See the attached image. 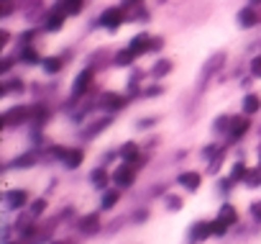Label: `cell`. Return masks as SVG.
Returning <instances> with one entry per match:
<instances>
[{
    "label": "cell",
    "instance_id": "obj_9",
    "mask_svg": "<svg viewBox=\"0 0 261 244\" xmlns=\"http://www.w3.org/2000/svg\"><path fill=\"white\" fill-rule=\"evenodd\" d=\"M248 126H251V124H248V118H246V116H243V118H230L228 131H230V137H233V139H241V137L248 131Z\"/></svg>",
    "mask_w": 261,
    "mask_h": 244
},
{
    "label": "cell",
    "instance_id": "obj_24",
    "mask_svg": "<svg viewBox=\"0 0 261 244\" xmlns=\"http://www.w3.org/2000/svg\"><path fill=\"white\" fill-rule=\"evenodd\" d=\"M223 59H225V54H215V57L210 59V64H207V70L202 72V77H210V75H213V72H215V70L220 67V62H223Z\"/></svg>",
    "mask_w": 261,
    "mask_h": 244
},
{
    "label": "cell",
    "instance_id": "obj_29",
    "mask_svg": "<svg viewBox=\"0 0 261 244\" xmlns=\"http://www.w3.org/2000/svg\"><path fill=\"white\" fill-rule=\"evenodd\" d=\"M13 90H23V82H21V80H11L8 85H3V90H0V93L8 95V93H13Z\"/></svg>",
    "mask_w": 261,
    "mask_h": 244
},
{
    "label": "cell",
    "instance_id": "obj_31",
    "mask_svg": "<svg viewBox=\"0 0 261 244\" xmlns=\"http://www.w3.org/2000/svg\"><path fill=\"white\" fill-rule=\"evenodd\" d=\"M251 75L253 77H261V57H253L251 59Z\"/></svg>",
    "mask_w": 261,
    "mask_h": 244
},
{
    "label": "cell",
    "instance_id": "obj_13",
    "mask_svg": "<svg viewBox=\"0 0 261 244\" xmlns=\"http://www.w3.org/2000/svg\"><path fill=\"white\" fill-rule=\"evenodd\" d=\"M238 26H241V29L256 26V13H253V8H243V11L238 13Z\"/></svg>",
    "mask_w": 261,
    "mask_h": 244
},
{
    "label": "cell",
    "instance_id": "obj_33",
    "mask_svg": "<svg viewBox=\"0 0 261 244\" xmlns=\"http://www.w3.org/2000/svg\"><path fill=\"white\" fill-rule=\"evenodd\" d=\"M167 203H169V208H172V211H179V206H182V201H179V198H174V195H169V198H167Z\"/></svg>",
    "mask_w": 261,
    "mask_h": 244
},
{
    "label": "cell",
    "instance_id": "obj_39",
    "mask_svg": "<svg viewBox=\"0 0 261 244\" xmlns=\"http://www.w3.org/2000/svg\"><path fill=\"white\" fill-rule=\"evenodd\" d=\"M248 3H251V6H261V0H248Z\"/></svg>",
    "mask_w": 261,
    "mask_h": 244
},
{
    "label": "cell",
    "instance_id": "obj_32",
    "mask_svg": "<svg viewBox=\"0 0 261 244\" xmlns=\"http://www.w3.org/2000/svg\"><path fill=\"white\" fill-rule=\"evenodd\" d=\"M44 208H46V201H44V198H39V201L34 203V208H31V213H34V216H39V213H44Z\"/></svg>",
    "mask_w": 261,
    "mask_h": 244
},
{
    "label": "cell",
    "instance_id": "obj_18",
    "mask_svg": "<svg viewBox=\"0 0 261 244\" xmlns=\"http://www.w3.org/2000/svg\"><path fill=\"white\" fill-rule=\"evenodd\" d=\"M115 203H118V190H105V193H102V198H100V206H102V211L113 208Z\"/></svg>",
    "mask_w": 261,
    "mask_h": 244
},
{
    "label": "cell",
    "instance_id": "obj_35",
    "mask_svg": "<svg viewBox=\"0 0 261 244\" xmlns=\"http://www.w3.org/2000/svg\"><path fill=\"white\" fill-rule=\"evenodd\" d=\"M11 67H13V59H11V57H6V59H3V64H0V70H3V72H8Z\"/></svg>",
    "mask_w": 261,
    "mask_h": 244
},
{
    "label": "cell",
    "instance_id": "obj_27",
    "mask_svg": "<svg viewBox=\"0 0 261 244\" xmlns=\"http://www.w3.org/2000/svg\"><path fill=\"white\" fill-rule=\"evenodd\" d=\"M36 162V154H23L18 160H13V167H31Z\"/></svg>",
    "mask_w": 261,
    "mask_h": 244
},
{
    "label": "cell",
    "instance_id": "obj_23",
    "mask_svg": "<svg viewBox=\"0 0 261 244\" xmlns=\"http://www.w3.org/2000/svg\"><path fill=\"white\" fill-rule=\"evenodd\" d=\"M21 62H26V64H36V62H41V59H39V54H36V49H31V47H26V49L21 52Z\"/></svg>",
    "mask_w": 261,
    "mask_h": 244
},
{
    "label": "cell",
    "instance_id": "obj_14",
    "mask_svg": "<svg viewBox=\"0 0 261 244\" xmlns=\"http://www.w3.org/2000/svg\"><path fill=\"white\" fill-rule=\"evenodd\" d=\"M82 6H85V0H62V3H59V8H62L67 16L80 13V11H82Z\"/></svg>",
    "mask_w": 261,
    "mask_h": 244
},
{
    "label": "cell",
    "instance_id": "obj_26",
    "mask_svg": "<svg viewBox=\"0 0 261 244\" xmlns=\"http://www.w3.org/2000/svg\"><path fill=\"white\" fill-rule=\"evenodd\" d=\"M169 70H172V62H167V59H162V62H159V64H156V67L151 70V75H154V77H164V75H167Z\"/></svg>",
    "mask_w": 261,
    "mask_h": 244
},
{
    "label": "cell",
    "instance_id": "obj_4",
    "mask_svg": "<svg viewBox=\"0 0 261 244\" xmlns=\"http://www.w3.org/2000/svg\"><path fill=\"white\" fill-rule=\"evenodd\" d=\"M128 49L134 52L136 57H141V54H146V52H151V36L149 34H136L134 39H130V44H128Z\"/></svg>",
    "mask_w": 261,
    "mask_h": 244
},
{
    "label": "cell",
    "instance_id": "obj_15",
    "mask_svg": "<svg viewBox=\"0 0 261 244\" xmlns=\"http://www.w3.org/2000/svg\"><path fill=\"white\" fill-rule=\"evenodd\" d=\"M82 157H85V154H82V149H69V152H67V157H64V165H67L69 170H74V167H80V165H82Z\"/></svg>",
    "mask_w": 261,
    "mask_h": 244
},
{
    "label": "cell",
    "instance_id": "obj_6",
    "mask_svg": "<svg viewBox=\"0 0 261 244\" xmlns=\"http://www.w3.org/2000/svg\"><path fill=\"white\" fill-rule=\"evenodd\" d=\"M123 105H125V98L120 93H102L100 95V108H105V110H118Z\"/></svg>",
    "mask_w": 261,
    "mask_h": 244
},
{
    "label": "cell",
    "instance_id": "obj_11",
    "mask_svg": "<svg viewBox=\"0 0 261 244\" xmlns=\"http://www.w3.org/2000/svg\"><path fill=\"white\" fill-rule=\"evenodd\" d=\"M97 226H100V216H97V213H87V216L80 221V231H82V234H95Z\"/></svg>",
    "mask_w": 261,
    "mask_h": 244
},
{
    "label": "cell",
    "instance_id": "obj_34",
    "mask_svg": "<svg viewBox=\"0 0 261 244\" xmlns=\"http://www.w3.org/2000/svg\"><path fill=\"white\" fill-rule=\"evenodd\" d=\"M251 213H253V218H256V221H258V224H261V201H258V203H253V206H251Z\"/></svg>",
    "mask_w": 261,
    "mask_h": 244
},
{
    "label": "cell",
    "instance_id": "obj_19",
    "mask_svg": "<svg viewBox=\"0 0 261 244\" xmlns=\"http://www.w3.org/2000/svg\"><path fill=\"white\" fill-rule=\"evenodd\" d=\"M218 218H223V221H228V224L233 226V224L238 221V213H236V208H233V206H223V208H220V213H218Z\"/></svg>",
    "mask_w": 261,
    "mask_h": 244
},
{
    "label": "cell",
    "instance_id": "obj_17",
    "mask_svg": "<svg viewBox=\"0 0 261 244\" xmlns=\"http://www.w3.org/2000/svg\"><path fill=\"white\" fill-rule=\"evenodd\" d=\"M64 67V62H62V57H46L44 59V70L49 72V75H54V72H59Z\"/></svg>",
    "mask_w": 261,
    "mask_h": 244
},
{
    "label": "cell",
    "instance_id": "obj_7",
    "mask_svg": "<svg viewBox=\"0 0 261 244\" xmlns=\"http://www.w3.org/2000/svg\"><path fill=\"white\" fill-rule=\"evenodd\" d=\"M64 18H67V13H64L62 8H54V11L46 16V24H44V29H46V31H59V29L64 26Z\"/></svg>",
    "mask_w": 261,
    "mask_h": 244
},
{
    "label": "cell",
    "instance_id": "obj_28",
    "mask_svg": "<svg viewBox=\"0 0 261 244\" xmlns=\"http://www.w3.org/2000/svg\"><path fill=\"white\" fill-rule=\"evenodd\" d=\"M228 226H230L228 221H223V218H215V221H213V234H215V236H223V234L228 231Z\"/></svg>",
    "mask_w": 261,
    "mask_h": 244
},
{
    "label": "cell",
    "instance_id": "obj_20",
    "mask_svg": "<svg viewBox=\"0 0 261 244\" xmlns=\"http://www.w3.org/2000/svg\"><path fill=\"white\" fill-rule=\"evenodd\" d=\"M134 57H136V54L130 52V49H125V52H118V54H115V64H118V67H128L130 62H134Z\"/></svg>",
    "mask_w": 261,
    "mask_h": 244
},
{
    "label": "cell",
    "instance_id": "obj_2",
    "mask_svg": "<svg viewBox=\"0 0 261 244\" xmlns=\"http://www.w3.org/2000/svg\"><path fill=\"white\" fill-rule=\"evenodd\" d=\"M123 21H125L123 8H108V11H102V16H100V24H102L105 29H110V31H115Z\"/></svg>",
    "mask_w": 261,
    "mask_h": 244
},
{
    "label": "cell",
    "instance_id": "obj_16",
    "mask_svg": "<svg viewBox=\"0 0 261 244\" xmlns=\"http://www.w3.org/2000/svg\"><path fill=\"white\" fill-rule=\"evenodd\" d=\"M258 108H261V100H258V95H246V98H243V113H246V116L256 113Z\"/></svg>",
    "mask_w": 261,
    "mask_h": 244
},
{
    "label": "cell",
    "instance_id": "obj_41",
    "mask_svg": "<svg viewBox=\"0 0 261 244\" xmlns=\"http://www.w3.org/2000/svg\"><path fill=\"white\" fill-rule=\"evenodd\" d=\"M3 3H6V0H3Z\"/></svg>",
    "mask_w": 261,
    "mask_h": 244
},
{
    "label": "cell",
    "instance_id": "obj_21",
    "mask_svg": "<svg viewBox=\"0 0 261 244\" xmlns=\"http://www.w3.org/2000/svg\"><path fill=\"white\" fill-rule=\"evenodd\" d=\"M120 154H123V160H130V162H136V157H139V147L134 144V142H128L123 149H120Z\"/></svg>",
    "mask_w": 261,
    "mask_h": 244
},
{
    "label": "cell",
    "instance_id": "obj_30",
    "mask_svg": "<svg viewBox=\"0 0 261 244\" xmlns=\"http://www.w3.org/2000/svg\"><path fill=\"white\" fill-rule=\"evenodd\" d=\"M246 172H248V170H246V165H241V162H238V165L233 167V180H246Z\"/></svg>",
    "mask_w": 261,
    "mask_h": 244
},
{
    "label": "cell",
    "instance_id": "obj_10",
    "mask_svg": "<svg viewBox=\"0 0 261 244\" xmlns=\"http://www.w3.org/2000/svg\"><path fill=\"white\" fill-rule=\"evenodd\" d=\"M192 239H197V241H202V239H207L210 234H213V221H197L195 226H192Z\"/></svg>",
    "mask_w": 261,
    "mask_h": 244
},
{
    "label": "cell",
    "instance_id": "obj_36",
    "mask_svg": "<svg viewBox=\"0 0 261 244\" xmlns=\"http://www.w3.org/2000/svg\"><path fill=\"white\" fill-rule=\"evenodd\" d=\"M162 44H164V39H151V52L162 49Z\"/></svg>",
    "mask_w": 261,
    "mask_h": 244
},
{
    "label": "cell",
    "instance_id": "obj_8",
    "mask_svg": "<svg viewBox=\"0 0 261 244\" xmlns=\"http://www.w3.org/2000/svg\"><path fill=\"white\" fill-rule=\"evenodd\" d=\"M26 201H29L26 190H8L6 193V208H21V206H26Z\"/></svg>",
    "mask_w": 261,
    "mask_h": 244
},
{
    "label": "cell",
    "instance_id": "obj_25",
    "mask_svg": "<svg viewBox=\"0 0 261 244\" xmlns=\"http://www.w3.org/2000/svg\"><path fill=\"white\" fill-rule=\"evenodd\" d=\"M108 124H110V121H108V118H100V121H95V124H92V126H90V129H87L85 134H87V137H95L97 131H102V129H108Z\"/></svg>",
    "mask_w": 261,
    "mask_h": 244
},
{
    "label": "cell",
    "instance_id": "obj_22",
    "mask_svg": "<svg viewBox=\"0 0 261 244\" xmlns=\"http://www.w3.org/2000/svg\"><path fill=\"white\" fill-rule=\"evenodd\" d=\"M90 180H92V183H95L97 188H105V185H108V172H105L102 167H97V170H95V172L90 175Z\"/></svg>",
    "mask_w": 261,
    "mask_h": 244
},
{
    "label": "cell",
    "instance_id": "obj_5",
    "mask_svg": "<svg viewBox=\"0 0 261 244\" xmlns=\"http://www.w3.org/2000/svg\"><path fill=\"white\" fill-rule=\"evenodd\" d=\"M90 82H92V70H82V72H80V75L74 77V85H72V95H74V98H80L82 93H87Z\"/></svg>",
    "mask_w": 261,
    "mask_h": 244
},
{
    "label": "cell",
    "instance_id": "obj_12",
    "mask_svg": "<svg viewBox=\"0 0 261 244\" xmlns=\"http://www.w3.org/2000/svg\"><path fill=\"white\" fill-rule=\"evenodd\" d=\"M179 185H185L187 190H197L200 188V172H182L179 175Z\"/></svg>",
    "mask_w": 261,
    "mask_h": 244
},
{
    "label": "cell",
    "instance_id": "obj_1",
    "mask_svg": "<svg viewBox=\"0 0 261 244\" xmlns=\"http://www.w3.org/2000/svg\"><path fill=\"white\" fill-rule=\"evenodd\" d=\"M134 178H136V165H120L113 172V183L118 188H130L134 185Z\"/></svg>",
    "mask_w": 261,
    "mask_h": 244
},
{
    "label": "cell",
    "instance_id": "obj_42",
    "mask_svg": "<svg viewBox=\"0 0 261 244\" xmlns=\"http://www.w3.org/2000/svg\"><path fill=\"white\" fill-rule=\"evenodd\" d=\"M162 3H164V0H162Z\"/></svg>",
    "mask_w": 261,
    "mask_h": 244
},
{
    "label": "cell",
    "instance_id": "obj_38",
    "mask_svg": "<svg viewBox=\"0 0 261 244\" xmlns=\"http://www.w3.org/2000/svg\"><path fill=\"white\" fill-rule=\"evenodd\" d=\"M141 0H123V8H134V6H139Z\"/></svg>",
    "mask_w": 261,
    "mask_h": 244
},
{
    "label": "cell",
    "instance_id": "obj_37",
    "mask_svg": "<svg viewBox=\"0 0 261 244\" xmlns=\"http://www.w3.org/2000/svg\"><path fill=\"white\" fill-rule=\"evenodd\" d=\"M8 44V31L3 29V31H0V47H6Z\"/></svg>",
    "mask_w": 261,
    "mask_h": 244
},
{
    "label": "cell",
    "instance_id": "obj_3",
    "mask_svg": "<svg viewBox=\"0 0 261 244\" xmlns=\"http://www.w3.org/2000/svg\"><path fill=\"white\" fill-rule=\"evenodd\" d=\"M29 116H31V110H29V108L16 105V108H11V110H6V113H3V124H6V126H16V124H21V121H26Z\"/></svg>",
    "mask_w": 261,
    "mask_h": 244
},
{
    "label": "cell",
    "instance_id": "obj_40",
    "mask_svg": "<svg viewBox=\"0 0 261 244\" xmlns=\"http://www.w3.org/2000/svg\"><path fill=\"white\" fill-rule=\"evenodd\" d=\"M57 244H64V241H57Z\"/></svg>",
    "mask_w": 261,
    "mask_h": 244
}]
</instances>
